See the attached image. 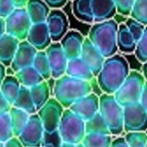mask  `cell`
Segmentation results:
<instances>
[{"label":"cell","mask_w":147,"mask_h":147,"mask_svg":"<svg viewBox=\"0 0 147 147\" xmlns=\"http://www.w3.org/2000/svg\"><path fill=\"white\" fill-rule=\"evenodd\" d=\"M130 73L127 60L118 53L106 58L96 77L97 84L102 93L114 95Z\"/></svg>","instance_id":"obj_1"},{"label":"cell","mask_w":147,"mask_h":147,"mask_svg":"<svg viewBox=\"0 0 147 147\" xmlns=\"http://www.w3.org/2000/svg\"><path fill=\"white\" fill-rule=\"evenodd\" d=\"M118 23L114 19H110L95 22L89 30V40L105 58L113 56L118 52Z\"/></svg>","instance_id":"obj_2"},{"label":"cell","mask_w":147,"mask_h":147,"mask_svg":"<svg viewBox=\"0 0 147 147\" xmlns=\"http://www.w3.org/2000/svg\"><path fill=\"white\" fill-rule=\"evenodd\" d=\"M92 92L90 81L81 80L64 75L56 79L53 86V96L65 109H69L78 99Z\"/></svg>","instance_id":"obj_3"},{"label":"cell","mask_w":147,"mask_h":147,"mask_svg":"<svg viewBox=\"0 0 147 147\" xmlns=\"http://www.w3.org/2000/svg\"><path fill=\"white\" fill-rule=\"evenodd\" d=\"M99 100V113L108 125L111 135L119 136L124 132V108L114 95L102 93Z\"/></svg>","instance_id":"obj_4"},{"label":"cell","mask_w":147,"mask_h":147,"mask_svg":"<svg viewBox=\"0 0 147 147\" xmlns=\"http://www.w3.org/2000/svg\"><path fill=\"white\" fill-rule=\"evenodd\" d=\"M58 134L61 142L75 146L82 144L86 135L85 121L70 109H65L58 128Z\"/></svg>","instance_id":"obj_5"},{"label":"cell","mask_w":147,"mask_h":147,"mask_svg":"<svg viewBox=\"0 0 147 147\" xmlns=\"http://www.w3.org/2000/svg\"><path fill=\"white\" fill-rule=\"evenodd\" d=\"M145 84L146 79L142 73L137 71H130L127 79L114 96L122 107L140 102Z\"/></svg>","instance_id":"obj_6"},{"label":"cell","mask_w":147,"mask_h":147,"mask_svg":"<svg viewBox=\"0 0 147 147\" xmlns=\"http://www.w3.org/2000/svg\"><path fill=\"white\" fill-rule=\"evenodd\" d=\"M6 33L20 41L27 39L32 22L28 16L26 8L15 9L5 19Z\"/></svg>","instance_id":"obj_7"},{"label":"cell","mask_w":147,"mask_h":147,"mask_svg":"<svg viewBox=\"0 0 147 147\" xmlns=\"http://www.w3.org/2000/svg\"><path fill=\"white\" fill-rule=\"evenodd\" d=\"M65 109L57 99L51 97L47 102L37 111L46 134H53L58 132Z\"/></svg>","instance_id":"obj_8"},{"label":"cell","mask_w":147,"mask_h":147,"mask_svg":"<svg viewBox=\"0 0 147 147\" xmlns=\"http://www.w3.org/2000/svg\"><path fill=\"white\" fill-rule=\"evenodd\" d=\"M124 108V131L146 132L147 130V111L140 102Z\"/></svg>","instance_id":"obj_9"},{"label":"cell","mask_w":147,"mask_h":147,"mask_svg":"<svg viewBox=\"0 0 147 147\" xmlns=\"http://www.w3.org/2000/svg\"><path fill=\"white\" fill-rule=\"evenodd\" d=\"M45 134L41 121L36 113L30 115L26 127L17 138L24 147H41Z\"/></svg>","instance_id":"obj_10"},{"label":"cell","mask_w":147,"mask_h":147,"mask_svg":"<svg viewBox=\"0 0 147 147\" xmlns=\"http://www.w3.org/2000/svg\"><path fill=\"white\" fill-rule=\"evenodd\" d=\"M45 51L48 59L52 78L58 79L65 75L68 59L60 45V42H52Z\"/></svg>","instance_id":"obj_11"},{"label":"cell","mask_w":147,"mask_h":147,"mask_svg":"<svg viewBox=\"0 0 147 147\" xmlns=\"http://www.w3.org/2000/svg\"><path fill=\"white\" fill-rule=\"evenodd\" d=\"M46 23L53 42H59L69 31L68 18L59 9H52V10H50Z\"/></svg>","instance_id":"obj_12"},{"label":"cell","mask_w":147,"mask_h":147,"mask_svg":"<svg viewBox=\"0 0 147 147\" xmlns=\"http://www.w3.org/2000/svg\"><path fill=\"white\" fill-rule=\"evenodd\" d=\"M99 96L96 93L91 92L78 99L69 109L86 121L99 112Z\"/></svg>","instance_id":"obj_13"},{"label":"cell","mask_w":147,"mask_h":147,"mask_svg":"<svg viewBox=\"0 0 147 147\" xmlns=\"http://www.w3.org/2000/svg\"><path fill=\"white\" fill-rule=\"evenodd\" d=\"M80 58L87 64L95 78L99 74L106 58L91 43L88 37H85Z\"/></svg>","instance_id":"obj_14"},{"label":"cell","mask_w":147,"mask_h":147,"mask_svg":"<svg viewBox=\"0 0 147 147\" xmlns=\"http://www.w3.org/2000/svg\"><path fill=\"white\" fill-rule=\"evenodd\" d=\"M37 52V49L34 47L27 40L20 41L10 65L11 69L16 72L23 68L32 66Z\"/></svg>","instance_id":"obj_15"},{"label":"cell","mask_w":147,"mask_h":147,"mask_svg":"<svg viewBox=\"0 0 147 147\" xmlns=\"http://www.w3.org/2000/svg\"><path fill=\"white\" fill-rule=\"evenodd\" d=\"M26 40L37 51H45L53 42L46 22L32 24Z\"/></svg>","instance_id":"obj_16"},{"label":"cell","mask_w":147,"mask_h":147,"mask_svg":"<svg viewBox=\"0 0 147 147\" xmlns=\"http://www.w3.org/2000/svg\"><path fill=\"white\" fill-rule=\"evenodd\" d=\"M84 39V35L76 30H69L65 34L59 42L68 60L80 57Z\"/></svg>","instance_id":"obj_17"},{"label":"cell","mask_w":147,"mask_h":147,"mask_svg":"<svg viewBox=\"0 0 147 147\" xmlns=\"http://www.w3.org/2000/svg\"><path fill=\"white\" fill-rule=\"evenodd\" d=\"M94 22L113 19L117 13L114 0H91Z\"/></svg>","instance_id":"obj_18"},{"label":"cell","mask_w":147,"mask_h":147,"mask_svg":"<svg viewBox=\"0 0 147 147\" xmlns=\"http://www.w3.org/2000/svg\"><path fill=\"white\" fill-rule=\"evenodd\" d=\"M20 40L7 33L0 38V62L10 66Z\"/></svg>","instance_id":"obj_19"},{"label":"cell","mask_w":147,"mask_h":147,"mask_svg":"<svg viewBox=\"0 0 147 147\" xmlns=\"http://www.w3.org/2000/svg\"><path fill=\"white\" fill-rule=\"evenodd\" d=\"M65 74L71 78L90 82L95 78L90 67L80 57L68 60Z\"/></svg>","instance_id":"obj_20"},{"label":"cell","mask_w":147,"mask_h":147,"mask_svg":"<svg viewBox=\"0 0 147 147\" xmlns=\"http://www.w3.org/2000/svg\"><path fill=\"white\" fill-rule=\"evenodd\" d=\"M26 9L33 24L45 22L51 10L43 0H28Z\"/></svg>","instance_id":"obj_21"},{"label":"cell","mask_w":147,"mask_h":147,"mask_svg":"<svg viewBox=\"0 0 147 147\" xmlns=\"http://www.w3.org/2000/svg\"><path fill=\"white\" fill-rule=\"evenodd\" d=\"M136 46H137V42L134 40L132 34L129 32L126 24L125 23L120 24L117 33L118 51L126 54H131L134 53Z\"/></svg>","instance_id":"obj_22"},{"label":"cell","mask_w":147,"mask_h":147,"mask_svg":"<svg viewBox=\"0 0 147 147\" xmlns=\"http://www.w3.org/2000/svg\"><path fill=\"white\" fill-rule=\"evenodd\" d=\"M72 13L81 22L86 23L94 22L91 0H72Z\"/></svg>","instance_id":"obj_23"},{"label":"cell","mask_w":147,"mask_h":147,"mask_svg":"<svg viewBox=\"0 0 147 147\" xmlns=\"http://www.w3.org/2000/svg\"><path fill=\"white\" fill-rule=\"evenodd\" d=\"M21 89V84L16 78V76L9 75L4 78L3 81L1 84L0 86V91L3 95V96L6 98V100L9 102V103L12 106L15 102L19 91Z\"/></svg>","instance_id":"obj_24"},{"label":"cell","mask_w":147,"mask_h":147,"mask_svg":"<svg viewBox=\"0 0 147 147\" xmlns=\"http://www.w3.org/2000/svg\"><path fill=\"white\" fill-rule=\"evenodd\" d=\"M15 76L16 77L22 86L29 89L45 81L44 78L40 76V74L33 66H28L16 71Z\"/></svg>","instance_id":"obj_25"},{"label":"cell","mask_w":147,"mask_h":147,"mask_svg":"<svg viewBox=\"0 0 147 147\" xmlns=\"http://www.w3.org/2000/svg\"><path fill=\"white\" fill-rule=\"evenodd\" d=\"M12 106L25 111L28 113L29 115H34L37 113V109L34 103L29 88H27L22 85H21L19 94Z\"/></svg>","instance_id":"obj_26"},{"label":"cell","mask_w":147,"mask_h":147,"mask_svg":"<svg viewBox=\"0 0 147 147\" xmlns=\"http://www.w3.org/2000/svg\"><path fill=\"white\" fill-rule=\"evenodd\" d=\"M9 114L10 117L14 136L18 137L24 129V127H26L31 115L13 106L11 107Z\"/></svg>","instance_id":"obj_27"},{"label":"cell","mask_w":147,"mask_h":147,"mask_svg":"<svg viewBox=\"0 0 147 147\" xmlns=\"http://www.w3.org/2000/svg\"><path fill=\"white\" fill-rule=\"evenodd\" d=\"M29 90H30V93H31L34 103L38 111L51 98L50 97V89H49L48 84L45 80L36 85L31 87Z\"/></svg>","instance_id":"obj_28"},{"label":"cell","mask_w":147,"mask_h":147,"mask_svg":"<svg viewBox=\"0 0 147 147\" xmlns=\"http://www.w3.org/2000/svg\"><path fill=\"white\" fill-rule=\"evenodd\" d=\"M85 129L87 134H107L111 135L108 125L102 117L101 114L98 112L93 117L85 121Z\"/></svg>","instance_id":"obj_29"},{"label":"cell","mask_w":147,"mask_h":147,"mask_svg":"<svg viewBox=\"0 0 147 147\" xmlns=\"http://www.w3.org/2000/svg\"><path fill=\"white\" fill-rule=\"evenodd\" d=\"M32 66L40 74V76L44 78V80H48L50 78H52L51 69H50L46 51L37 52Z\"/></svg>","instance_id":"obj_30"},{"label":"cell","mask_w":147,"mask_h":147,"mask_svg":"<svg viewBox=\"0 0 147 147\" xmlns=\"http://www.w3.org/2000/svg\"><path fill=\"white\" fill-rule=\"evenodd\" d=\"M113 141L112 135L87 134L82 142L84 147H110Z\"/></svg>","instance_id":"obj_31"},{"label":"cell","mask_w":147,"mask_h":147,"mask_svg":"<svg viewBox=\"0 0 147 147\" xmlns=\"http://www.w3.org/2000/svg\"><path fill=\"white\" fill-rule=\"evenodd\" d=\"M14 137L9 112L0 113V141L5 143Z\"/></svg>","instance_id":"obj_32"},{"label":"cell","mask_w":147,"mask_h":147,"mask_svg":"<svg viewBox=\"0 0 147 147\" xmlns=\"http://www.w3.org/2000/svg\"><path fill=\"white\" fill-rule=\"evenodd\" d=\"M130 16L147 26V0H136Z\"/></svg>","instance_id":"obj_33"},{"label":"cell","mask_w":147,"mask_h":147,"mask_svg":"<svg viewBox=\"0 0 147 147\" xmlns=\"http://www.w3.org/2000/svg\"><path fill=\"white\" fill-rule=\"evenodd\" d=\"M129 147H146L147 134L146 132H129L124 137Z\"/></svg>","instance_id":"obj_34"},{"label":"cell","mask_w":147,"mask_h":147,"mask_svg":"<svg viewBox=\"0 0 147 147\" xmlns=\"http://www.w3.org/2000/svg\"><path fill=\"white\" fill-rule=\"evenodd\" d=\"M134 55L136 59L141 63H145L147 61V26L141 38L137 42Z\"/></svg>","instance_id":"obj_35"},{"label":"cell","mask_w":147,"mask_h":147,"mask_svg":"<svg viewBox=\"0 0 147 147\" xmlns=\"http://www.w3.org/2000/svg\"><path fill=\"white\" fill-rule=\"evenodd\" d=\"M125 24L127 27L129 32L134 36L136 42H138L140 40V39L141 38L142 34H144L146 26L143 25L142 23H140V22L136 21L135 19L132 18V17L128 18L127 20V22H125Z\"/></svg>","instance_id":"obj_36"},{"label":"cell","mask_w":147,"mask_h":147,"mask_svg":"<svg viewBox=\"0 0 147 147\" xmlns=\"http://www.w3.org/2000/svg\"><path fill=\"white\" fill-rule=\"evenodd\" d=\"M136 0H114L117 13L122 16H130Z\"/></svg>","instance_id":"obj_37"},{"label":"cell","mask_w":147,"mask_h":147,"mask_svg":"<svg viewBox=\"0 0 147 147\" xmlns=\"http://www.w3.org/2000/svg\"><path fill=\"white\" fill-rule=\"evenodd\" d=\"M16 8L11 0H0V17L5 19Z\"/></svg>","instance_id":"obj_38"},{"label":"cell","mask_w":147,"mask_h":147,"mask_svg":"<svg viewBox=\"0 0 147 147\" xmlns=\"http://www.w3.org/2000/svg\"><path fill=\"white\" fill-rule=\"evenodd\" d=\"M50 9H60L64 7L68 0H43Z\"/></svg>","instance_id":"obj_39"},{"label":"cell","mask_w":147,"mask_h":147,"mask_svg":"<svg viewBox=\"0 0 147 147\" xmlns=\"http://www.w3.org/2000/svg\"><path fill=\"white\" fill-rule=\"evenodd\" d=\"M11 107L12 106L9 103V102L6 100V98L3 96V95L0 91V113L9 112Z\"/></svg>","instance_id":"obj_40"},{"label":"cell","mask_w":147,"mask_h":147,"mask_svg":"<svg viewBox=\"0 0 147 147\" xmlns=\"http://www.w3.org/2000/svg\"><path fill=\"white\" fill-rule=\"evenodd\" d=\"M5 147H24L17 137H12L5 143Z\"/></svg>","instance_id":"obj_41"},{"label":"cell","mask_w":147,"mask_h":147,"mask_svg":"<svg viewBox=\"0 0 147 147\" xmlns=\"http://www.w3.org/2000/svg\"><path fill=\"white\" fill-rule=\"evenodd\" d=\"M110 147H129L127 146L124 137H118L113 140Z\"/></svg>","instance_id":"obj_42"},{"label":"cell","mask_w":147,"mask_h":147,"mask_svg":"<svg viewBox=\"0 0 147 147\" xmlns=\"http://www.w3.org/2000/svg\"><path fill=\"white\" fill-rule=\"evenodd\" d=\"M140 102L142 104V106L146 109V110L147 111V81H146V84H145V86H144V90H143Z\"/></svg>","instance_id":"obj_43"},{"label":"cell","mask_w":147,"mask_h":147,"mask_svg":"<svg viewBox=\"0 0 147 147\" xmlns=\"http://www.w3.org/2000/svg\"><path fill=\"white\" fill-rule=\"evenodd\" d=\"M16 9L26 8L28 0H11Z\"/></svg>","instance_id":"obj_44"},{"label":"cell","mask_w":147,"mask_h":147,"mask_svg":"<svg viewBox=\"0 0 147 147\" xmlns=\"http://www.w3.org/2000/svg\"><path fill=\"white\" fill-rule=\"evenodd\" d=\"M5 77H6V66L0 62V86Z\"/></svg>","instance_id":"obj_45"},{"label":"cell","mask_w":147,"mask_h":147,"mask_svg":"<svg viewBox=\"0 0 147 147\" xmlns=\"http://www.w3.org/2000/svg\"><path fill=\"white\" fill-rule=\"evenodd\" d=\"M6 34V27H5V20L0 17V38Z\"/></svg>","instance_id":"obj_46"},{"label":"cell","mask_w":147,"mask_h":147,"mask_svg":"<svg viewBox=\"0 0 147 147\" xmlns=\"http://www.w3.org/2000/svg\"><path fill=\"white\" fill-rule=\"evenodd\" d=\"M142 75L144 76L146 81H147V61L143 63V66H142Z\"/></svg>","instance_id":"obj_47"},{"label":"cell","mask_w":147,"mask_h":147,"mask_svg":"<svg viewBox=\"0 0 147 147\" xmlns=\"http://www.w3.org/2000/svg\"><path fill=\"white\" fill-rule=\"evenodd\" d=\"M75 145L72 144H69V143H65V142H60V145L59 147H75Z\"/></svg>","instance_id":"obj_48"},{"label":"cell","mask_w":147,"mask_h":147,"mask_svg":"<svg viewBox=\"0 0 147 147\" xmlns=\"http://www.w3.org/2000/svg\"><path fill=\"white\" fill-rule=\"evenodd\" d=\"M41 147H55V146H54V145H53L52 143H47V144H46V145H43Z\"/></svg>","instance_id":"obj_49"},{"label":"cell","mask_w":147,"mask_h":147,"mask_svg":"<svg viewBox=\"0 0 147 147\" xmlns=\"http://www.w3.org/2000/svg\"><path fill=\"white\" fill-rule=\"evenodd\" d=\"M0 147H5V144L3 142H1L0 141Z\"/></svg>","instance_id":"obj_50"},{"label":"cell","mask_w":147,"mask_h":147,"mask_svg":"<svg viewBox=\"0 0 147 147\" xmlns=\"http://www.w3.org/2000/svg\"><path fill=\"white\" fill-rule=\"evenodd\" d=\"M75 147H84L83 146V144H78V145H76V146Z\"/></svg>","instance_id":"obj_51"},{"label":"cell","mask_w":147,"mask_h":147,"mask_svg":"<svg viewBox=\"0 0 147 147\" xmlns=\"http://www.w3.org/2000/svg\"><path fill=\"white\" fill-rule=\"evenodd\" d=\"M146 147H147V146H146Z\"/></svg>","instance_id":"obj_52"}]
</instances>
